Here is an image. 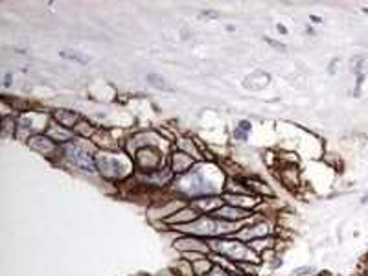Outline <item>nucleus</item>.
Here are the masks:
<instances>
[{
	"instance_id": "obj_2",
	"label": "nucleus",
	"mask_w": 368,
	"mask_h": 276,
	"mask_svg": "<svg viewBox=\"0 0 368 276\" xmlns=\"http://www.w3.org/2000/svg\"><path fill=\"white\" fill-rule=\"evenodd\" d=\"M101 169L107 173V175H120V164L118 160H109V159H103L101 160Z\"/></svg>"
},
{
	"instance_id": "obj_1",
	"label": "nucleus",
	"mask_w": 368,
	"mask_h": 276,
	"mask_svg": "<svg viewBox=\"0 0 368 276\" xmlns=\"http://www.w3.org/2000/svg\"><path fill=\"white\" fill-rule=\"evenodd\" d=\"M67 157L70 159V162H72L74 166L81 167V169H87V171H94V162H92L91 155L85 149H81L79 146H75V144L67 146Z\"/></svg>"
},
{
	"instance_id": "obj_3",
	"label": "nucleus",
	"mask_w": 368,
	"mask_h": 276,
	"mask_svg": "<svg viewBox=\"0 0 368 276\" xmlns=\"http://www.w3.org/2000/svg\"><path fill=\"white\" fill-rule=\"evenodd\" d=\"M147 79H149L151 83H155V87H159V89H164V91H171V89H169V87L166 85V81H164V79H160L159 75L151 74V75H147Z\"/></svg>"
},
{
	"instance_id": "obj_4",
	"label": "nucleus",
	"mask_w": 368,
	"mask_h": 276,
	"mask_svg": "<svg viewBox=\"0 0 368 276\" xmlns=\"http://www.w3.org/2000/svg\"><path fill=\"white\" fill-rule=\"evenodd\" d=\"M61 55L67 59H77V61H81V63H87V61H89L87 57H79L77 54H72V52H61Z\"/></svg>"
}]
</instances>
